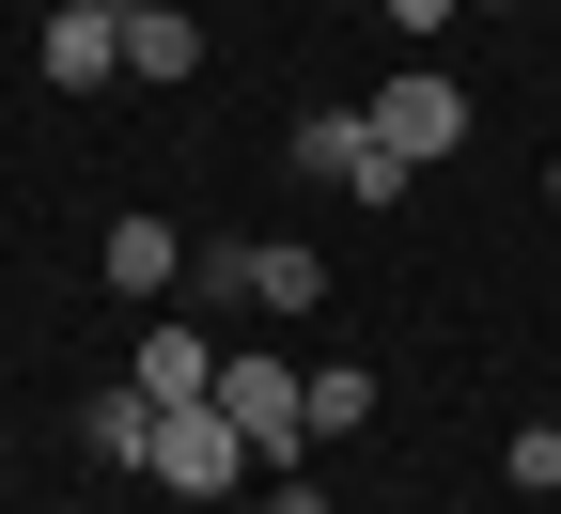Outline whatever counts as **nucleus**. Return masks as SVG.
Wrapping results in <instances>:
<instances>
[{"label":"nucleus","instance_id":"1","mask_svg":"<svg viewBox=\"0 0 561 514\" xmlns=\"http://www.w3.org/2000/svg\"><path fill=\"white\" fill-rule=\"evenodd\" d=\"M140 468H157L172 499H234L265 453H250V436H234V406H157V453H140Z\"/></svg>","mask_w":561,"mask_h":514},{"label":"nucleus","instance_id":"2","mask_svg":"<svg viewBox=\"0 0 561 514\" xmlns=\"http://www.w3.org/2000/svg\"><path fill=\"white\" fill-rule=\"evenodd\" d=\"M219 406H234V436L280 468V453H312V358H219Z\"/></svg>","mask_w":561,"mask_h":514},{"label":"nucleus","instance_id":"3","mask_svg":"<svg viewBox=\"0 0 561 514\" xmlns=\"http://www.w3.org/2000/svg\"><path fill=\"white\" fill-rule=\"evenodd\" d=\"M375 140H390V157H421V172H437V157H468V94L437 79V62H405V79L375 94Z\"/></svg>","mask_w":561,"mask_h":514},{"label":"nucleus","instance_id":"4","mask_svg":"<svg viewBox=\"0 0 561 514\" xmlns=\"http://www.w3.org/2000/svg\"><path fill=\"white\" fill-rule=\"evenodd\" d=\"M125 375H140V406H219V343H203V312H157Z\"/></svg>","mask_w":561,"mask_h":514},{"label":"nucleus","instance_id":"5","mask_svg":"<svg viewBox=\"0 0 561 514\" xmlns=\"http://www.w3.org/2000/svg\"><path fill=\"white\" fill-rule=\"evenodd\" d=\"M32 62H47V79H62V94H94V79H125V0H62V16H47V47H32Z\"/></svg>","mask_w":561,"mask_h":514},{"label":"nucleus","instance_id":"6","mask_svg":"<svg viewBox=\"0 0 561 514\" xmlns=\"http://www.w3.org/2000/svg\"><path fill=\"white\" fill-rule=\"evenodd\" d=\"M94 265H110V297H172V281H187L203 250L172 235V218H110V250H94Z\"/></svg>","mask_w":561,"mask_h":514},{"label":"nucleus","instance_id":"7","mask_svg":"<svg viewBox=\"0 0 561 514\" xmlns=\"http://www.w3.org/2000/svg\"><path fill=\"white\" fill-rule=\"evenodd\" d=\"M187 62H203V32L172 0H125V79H187Z\"/></svg>","mask_w":561,"mask_h":514},{"label":"nucleus","instance_id":"8","mask_svg":"<svg viewBox=\"0 0 561 514\" xmlns=\"http://www.w3.org/2000/svg\"><path fill=\"white\" fill-rule=\"evenodd\" d=\"M250 297H265V312H312V297H328V265H312L297 235H250Z\"/></svg>","mask_w":561,"mask_h":514},{"label":"nucleus","instance_id":"9","mask_svg":"<svg viewBox=\"0 0 561 514\" xmlns=\"http://www.w3.org/2000/svg\"><path fill=\"white\" fill-rule=\"evenodd\" d=\"M359 140H375V110H312V125H297V172L343 187V172H359Z\"/></svg>","mask_w":561,"mask_h":514},{"label":"nucleus","instance_id":"10","mask_svg":"<svg viewBox=\"0 0 561 514\" xmlns=\"http://www.w3.org/2000/svg\"><path fill=\"white\" fill-rule=\"evenodd\" d=\"M94 453H110V468L157 453V406H140V375H125V390H94Z\"/></svg>","mask_w":561,"mask_h":514},{"label":"nucleus","instance_id":"11","mask_svg":"<svg viewBox=\"0 0 561 514\" xmlns=\"http://www.w3.org/2000/svg\"><path fill=\"white\" fill-rule=\"evenodd\" d=\"M375 421V375H359V358H328V375H312V436H359Z\"/></svg>","mask_w":561,"mask_h":514},{"label":"nucleus","instance_id":"12","mask_svg":"<svg viewBox=\"0 0 561 514\" xmlns=\"http://www.w3.org/2000/svg\"><path fill=\"white\" fill-rule=\"evenodd\" d=\"M375 16H390V32H453L468 0H375Z\"/></svg>","mask_w":561,"mask_h":514},{"label":"nucleus","instance_id":"13","mask_svg":"<svg viewBox=\"0 0 561 514\" xmlns=\"http://www.w3.org/2000/svg\"><path fill=\"white\" fill-rule=\"evenodd\" d=\"M546 203H561V157H546Z\"/></svg>","mask_w":561,"mask_h":514},{"label":"nucleus","instance_id":"14","mask_svg":"<svg viewBox=\"0 0 561 514\" xmlns=\"http://www.w3.org/2000/svg\"><path fill=\"white\" fill-rule=\"evenodd\" d=\"M468 16H483V0H468Z\"/></svg>","mask_w":561,"mask_h":514}]
</instances>
